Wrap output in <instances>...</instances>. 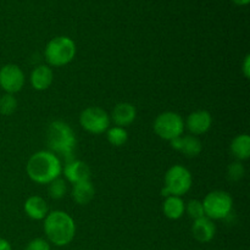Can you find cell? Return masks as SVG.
Listing matches in <instances>:
<instances>
[{
  "label": "cell",
  "instance_id": "obj_1",
  "mask_svg": "<svg viewBox=\"0 0 250 250\" xmlns=\"http://www.w3.org/2000/svg\"><path fill=\"white\" fill-rule=\"evenodd\" d=\"M26 172L33 182L49 185L62 172L60 159L51 151L42 150L33 154L26 165Z\"/></svg>",
  "mask_w": 250,
  "mask_h": 250
},
{
  "label": "cell",
  "instance_id": "obj_2",
  "mask_svg": "<svg viewBox=\"0 0 250 250\" xmlns=\"http://www.w3.org/2000/svg\"><path fill=\"white\" fill-rule=\"evenodd\" d=\"M43 229L48 242L56 247L68 246L76 236L75 221L67 212L61 210H55L46 215Z\"/></svg>",
  "mask_w": 250,
  "mask_h": 250
},
{
  "label": "cell",
  "instance_id": "obj_3",
  "mask_svg": "<svg viewBox=\"0 0 250 250\" xmlns=\"http://www.w3.org/2000/svg\"><path fill=\"white\" fill-rule=\"evenodd\" d=\"M48 146L51 153L59 154L66 160L75 159L73 154L77 146V138L70 125L60 120L51 122L48 128Z\"/></svg>",
  "mask_w": 250,
  "mask_h": 250
},
{
  "label": "cell",
  "instance_id": "obj_4",
  "mask_svg": "<svg viewBox=\"0 0 250 250\" xmlns=\"http://www.w3.org/2000/svg\"><path fill=\"white\" fill-rule=\"evenodd\" d=\"M44 55L49 65L53 67H61L73 60L76 55V44L68 37H55L46 44Z\"/></svg>",
  "mask_w": 250,
  "mask_h": 250
},
{
  "label": "cell",
  "instance_id": "obj_5",
  "mask_svg": "<svg viewBox=\"0 0 250 250\" xmlns=\"http://www.w3.org/2000/svg\"><path fill=\"white\" fill-rule=\"evenodd\" d=\"M192 182V173L188 168L182 165H173L166 172L165 186L161 190V194L164 197H168V195L182 197L190 189Z\"/></svg>",
  "mask_w": 250,
  "mask_h": 250
},
{
  "label": "cell",
  "instance_id": "obj_6",
  "mask_svg": "<svg viewBox=\"0 0 250 250\" xmlns=\"http://www.w3.org/2000/svg\"><path fill=\"white\" fill-rule=\"evenodd\" d=\"M205 216L210 220H224L229 216L233 208V199L224 190H214L203 200Z\"/></svg>",
  "mask_w": 250,
  "mask_h": 250
},
{
  "label": "cell",
  "instance_id": "obj_7",
  "mask_svg": "<svg viewBox=\"0 0 250 250\" xmlns=\"http://www.w3.org/2000/svg\"><path fill=\"white\" fill-rule=\"evenodd\" d=\"M153 128L161 139L170 142L182 136L185 131V121L177 112L166 111L156 116Z\"/></svg>",
  "mask_w": 250,
  "mask_h": 250
},
{
  "label": "cell",
  "instance_id": "obj_8",
  "mask_svg": "<svg viewBox=\"0 0 250 250\" xmlns=\"http://www.w3.org/2000/svg\"><path fill=\"white\" fill-rule=\"evenodd\" d=\"M110 116L99 106H89L80 115V124L84 131L92 134H103L110 127Z\"/></svg>",
  "mask_w": 250,
  "mask_h": 250
},
{
  "label": "cell",
  "instance_id": "obj_9",
  "mask_svg": "<svg viewBox=\"0 0 250 250\" xmlns=\"http://www.w3.org/2000/svg\"><path fill=\"white\" fill-rule=\"evenodd\" d=\"M24 73L15 63H7L0 68V88L6 94L19 93L24 85Z\"/></svg>",
  "mask_w": 250,
  "mask_h": 250
},
{
  "label": "cell",
  "instance_id": "obj_10",
  "mask_svg": "<svg viewBox=\"0 0 250 250\" xmlns=\"http://www.w3.org/2000/svg\"><path fill=\"white\" fill-rule=\"evenodd\" d=\"M212 124L211 114L207 110H197L188 115L185 122V128H187L193 136H202L207 133Z\"/></svg>",
  "mask_w": 250,
  "mask_h": 250
},
{
  "label": "cell",
  "instance_id": "obj_11",
  "mask_svg": "<svg viewBox=\"0 0 250 250\" xmlns=\"http://www.w3.org/2000/svg\"><path fill=\"white\" fill-rule=\"evenodd\" d=\"M62 171L66 180L70 183H72V185L90 180L89 166L81 160H76V159L67 160L65 168Z\"/></svg>",
  "mask_w": 250,
  "mask_h": 250
},
{
  "label": "cell",
  "instance_id": "obj_12",
  "mask_svg": "<svg viewBox=\"0 0 250 250\" xmlns=\"http://www.w3.org/2000/svg\"><path fill=\"white\" fill-rule=\"evenodd\" d=\"M170 144L173 149L183 153L187 158H195L199 155L203 149L202 142L195 136L177 137V138L170 141Z\"/></svg>",
  "mask_w": 250,
  "mask_h": 250
},
{
  "label": "cell",
  "instance_id": "obj_13",
  "mask_svg": "<svg viewBox=\"0 0 250 250\" xmlns=\"http://www.w3.org/2000/svg\"><path fill=\"white\" fill-rule=\"evenodd\" d=\"M192 234L195 241L199 243H209L216 234V226L212 220L204 216L195 220L194 224L192 225Z\"/></svg>",
  "mask_w": 250,
  "mask_h": 250
},
{
  "label": "cell",
  "instance_id": "obj_14",
  "mask_svg": "<svg viewBox=\"0 0 250 250\" xmlns=\"http://www.w3.org/2000/svg\"><path fill=\"white\" fill-rule=\"evenodd\" d=\"M137 117L136 106L131 103H119L114 107L111 114V119L114 124L119 127H127L134 122Z\"/></svg>",
  "mask_w": 250,
  "mask_h": 250
},
{
  "label": "cell",
  "instance_id": "obj_15",
  "mask_svg": "<svg viewBox=\"0 0 250 250\" xmlns=\"http://www.w3.org/2000/svg\"><path fill=\"white\" fill-rule=\"evenodd\" d=\"M24 212H26L27 216L32 220H39L45 219L46 215L49 214V208L46 204L45 199L38 195H32L24 203Z\"/></svg>",
  "mask_w": 250,
  "mask_h": 250
},
{
  "label": "cell",
  "instance_id": "obj_16",
  "mask_svg": "<svg viewBox=\"0 0 250 250\" xmlns=\"http://www.w3.org/2000/svg\"><path fill=\"white\" fill-rule=\"evenodd\" d=\"M29 80H31L32 87L36 90L42 92V90L48 89V88L53 84L54 72L49 66H37V67L32 71Z\"/></svg>",
  "mask_w": 250,
  "mask_h": 250
},
{
  "label": "cell",
  "instance_id": "obj_17",
  "mask_svg": "<svg viewBox=\"0 0 250 250\" xmlns=\"http://www.w3.org/2000/svg\"><path fill=\"white\" fill-rule=\"evenodd\" d=\"M72 199L80 205H87L93 200L95 195V188L93 183L89 181H83V182L73 185L71 190Z\"/></svg>",
  "mask_w": 250,
  "mask_h": 250
},
{
  "label": "cell",
  "instance_id": "obj_18",
  "mask_svg": "<svg viewBox=\"0 0 250 250\" xmlns=\"http://www.w3.org/2000/svg\"><path fill=\"white\" fill-rule=\"evenodd\" d=\"M186 210V204L183 202L182 197H176V195H168L166 197L165 202L163 204V211L167 219L178 220L183 216Z\"/></svg>",
  "mask_w": 250,
  "mask_h": 250
},
{
  "label": "cell",
  "instance_id": "obj_19",
  "mask_svg": "<svg viewBox=\"0 0 250 250\" xmlns=\"http://www.w3.org/2000/svg\"><path fill=\"white\" fill-rule=\"evenodd\" d=\"M231 151L237 160H248L250 158V137L248 134L244 133L234 137L231 143Z\"/></svg>",
  "mask_w": 250,
  "mask_h": 250
},
{
  "label": "cell",
  "instance_id": "obj_20",
  "mask_svg": "<svg viewBox=\"0 0 250 250\" xmlns=\"http://www.w3.org/2000/svg\"><path fill=\"white\" fill-rule=\"evenodd\" d=\"M106 138L111 146H122L128 141V133L124 127H109V129L106 131Z\"/></svg>",
  "mask_w": 250,
  "mask_h": 250
},
{
  "label": "cell",
  "instance_id": "obj_21",
  "mask_svg": "<svg viewBox=\"0 0 250 250\" xmlns=\"http://www.w3.org/2000/svg\"><path fill=\"white\" fill-rule=\"evenodd\" d=\"M66 182L65 180L62 178H56L54 180L53 182L49 183V188H48V193L50 195L51 199L54 200H60L65 197L66 194Z\"/></svg>",
  "mask_w": 250,
  "mask_h": 250
},
{
  "label": "cell",
  "instance_id": "obj_22",
  "mask_svg": "<svg viewBox=\"0 0 250 250\" xmlns=\"http://www.w3.org/2000/svg\"><path fill=\"white\" fill-rule=\"evenodd\" d=\"M17 109V99L12 94H6L0 97V114L4 116H10Z\"/></svg>",
  "mask_w": 250,
  "mask_h": 250
},
{
  "label": "cell",
  "instance_id": "obj_23",
  "mask_svg": "<svg viewBox=\"0 0 250 250\" xmlns=\"http://www.w3.org/2000/svg\"><path fill=\"white\" fill-rule=\"evenodd\" d=\"M185 212H187L188 216L190 219L195 220L198 219H202V217L205 216V212H204V208H203V203L200 200L197 199H193L188 202V204L186 205V210Z\"/></svg>",
  "mask_w": 250,
  "mask_h": 250
},
{
  "label": "cell",
  "instance_id": "obj_24",
  "mask_svg": "<svg viewBox=\"0 0 250 250\" xmlns=\"http://www.w3.org/2000/svg\"><path fill=\"white\" fill-rule=\"evenodd\" d=\"M246 175V170H244V166L242 165L239 161L237 163L231 164L227 168V176H229V180L233 181V182H237V181L242 180Z\"/></svg>",
  "mask_w": 250,
  "mask_h": 250
},
{
  "label": "cell",
  "instance_id": "obj_25",
  "mask_svg": "<svg viewBox=\"0 0 250 250\" xmlns=\"http://www.w3.org/2000/svg\"><path fill=\"white\" fill-rule=\"evenodd\" d=\"M24 250H50V244L44 238H34L27 244Z\"/></svg>",
  "mask_w": 250,
  "mask_h": 250
},
{
  "label": "cell",
  "instance_id": "obj_26",
  "mask_svg": "<svg viewBox=\"0 0 250 250\" xmlns=\"http://www.w3.org/2000/svg\"><path fill=\"white\" fill-rule=\"evenodd\" d=\"M242 72H243L244 77L249 78L250 76V55H246L243 61V65H242Z\"/></svg>",
  "mask_w": 250,
  "mask_h": 250
},
{
  "label": "cell",
  "instance_id": "obj_27",
  "mask_svg": "<svg viewBox=\"0 0 250 250\" xmlns=\"http://www.w3.org/2000/svg\"><path fill=\"white\" fill-rule=\"evenodd\" d=\"M0 250H12L10 242L4 238H0Z\"/></svg>",
  "mask_w": 250,
  "mask_h": 250
},
{
  "label": "cell",
  "instance_id": "obj_28",
  "mask_svg": "<svg viewBox=\"0 0 250 250\" xmlns=\"http://www.w3.org/2000/svg\"><path fill=\"white\" fill-rule=\"evenodd\" d=\"M232 1L237 5H241V6H246V5L249 4L250 0H232Z\"/></svg>",
  "mask_w": 250,
  "mask_h": 250
}]
</instances>
